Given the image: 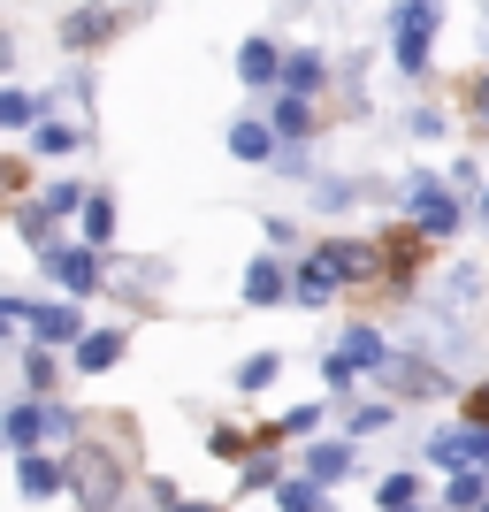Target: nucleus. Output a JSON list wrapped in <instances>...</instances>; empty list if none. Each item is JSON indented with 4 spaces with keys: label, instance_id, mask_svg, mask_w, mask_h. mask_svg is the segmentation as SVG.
<instances>
[{
    "label": "nucleus",
    "instance_id": "22",
    "mask_svg": "<svg viewBox=\"0 0 489 512\" xmlns=\"http://www.w3.org/2000/svg\"><path fill=\"white\" fill-rule=\"evenodd\" d=\"M69 146H77V130H69V123H39V138H31V153H54V161H62Z\"/></svg>",
    "mask_w": 489,
    "mask_h": 512
},
{
    "label": "nucleus",
    "instance_id": "26",
    "mask_svg": "<svg viewBox=\"0 0 489 512\" xmlns=\"http://www.w3.org/2000/svg\"><path fill=\"white\" fill-rule=\"evenodd\" d=\"M451 505H474V512H482L489 505V497H482V474H451Z\"/></svg>",
    "mask_w": 489,
    "mask_h": 512
},
{
    "label": "nucleus",
    "instance_id": "10",
    "mask_svg": "<svg viewBox=\"0 0 489 512\" xmlns=\"http://www.w3.org/2000/svg\"><path fill=\"white\" fill-rule=\"evenodd\" d=\"M62 482H69V467H54L46 451H31V459L16 467V490H23V497H54Z\"/></svg>",
    "mask_w": 489,
    "mask_h": 512
},
{
    "label": "nucleus",
    "instance_id": "29",
    "mask_svg": "<svg viewBox=\"0 0 489 512\" xmlns=\"http://www.w3.org/2000/svg\"><path fill=\"white\" fill-rule=\"evenodd\" d=\"M383 260H390V268H413V260H421V237H390Z\"/></svg>",
    "mask_w": 489,
    "mask_h": 512
},
{
    "label": "nucleus",
    "instance_id": "7",
    "mask_svg": "<svg viewBox=\"0 0 489 512\" xmlns=\"http://www.w3.org/2000/svg\"><path fill=\"white\" fill-rule=\"evenodd\" d=\"M314 268H321L329 283H360L367 268H375V245H352V237H337V245H321V253H314Z\"/></svg>",
    "mask_w": 489,
    "mask_h": 512
},
{
    "label": "nucleus",
    "instance_id": "24",
    "mask_svg": "<svg viewBox=\"0 0 489 512\" xmlns=\"http://www.w3.org/2000/svg\"><path fill=\"white\" fill-rule=\"evenodd\" d=\"M85 237H92V245L115 237V207H107V199H92V207H85Z\"/></svg>",
    "mask_w": 489,
    "mask_h": 512
},
{
    "label": "nucleus",
    "instance_id": "16",
    "mask_svg": "<svg viewBox=\"0 0 489 512\" xmlns=\"http://www.w3.org/2000/svg\"><path fill=\"white\" fill-rule=\"evenodd\" d=\"M314 85H321V54L306 46V54H291V62H283V92H291V100H306Z\"/></svg>",
    "mask_w": 489,
    "mask_h": 512
},
{
    "label": "nucleus",
    "instance_id": "4",
    "mask_svg": "<svg viewBox=\"0 0 489 512\" xmlns=\"http://www.w3.org/2000/svg\"><path fill=\"white\" fill-rule=\"evenodd\" d=\"M428 459H436V467H459V474L489 467V428H444V436L428 444Z\"/></svg>",
    "mask_w": 489,
    "mask_h": 512
},
{
    "label": "nucleus",
    "instance_id": "14",
    "mask_svg": "<svg viewBox=\"0 0 489 512\" xmlns=\"http://www.w3.org/2000/svg\"><path fill=\"white\" fill-rule=\"evenodd\" d=\"M230 153L237 161H268V153H276V130L268 123H230Z\"/></svg>",
    "mask_w": 489,
    "mask_h": 512
},
{
    "label": "nucleus",
    "instance_id": "18",
    "mask_svg": "<svg viewBox=\"0 0 489 512\" xmlns=\"http://www.w3.org/2000/svg\"><path fill=\"white\" fill-rule=\"evenodd\" d=\"M39 428H46L39 406H8V444H16L23 459H31V444H39Z\"/></svg>",
    "mask_w": 489,
    "mask_h": 512
},
{
    "label": "nucleus",
    "instance_id": "17",
    "mask_svg": "<svg viewBox=\"0 0 489 512\" xmlns=\"http://www.w3.org/2000/svg\"><path fill=\"white\" fill-rule=\"evenodd\" d=\"M329 291H337V283L321 276L314 260H306V268H298V276H291V299H298V306H329Z\"/></svg>",
    "mask_w": 489,
    "mask_h": 512
},
{
    "label": "nucleus",
    "instance_id": "28",
    "mask_svg": "<svg viewBox=\"0 0 489 512\" xmlns=\"http://www.w3.org/2000/svg\"><path fill=\"white\" fill-rule=\"evenodd\" d=\"M214 459H230V467H245V436H237V428H214Z\"/></svg>",
    "mask_w": 489,
    "mask_h": 512
},
{
    "label": "nucleus",
    "instance_id": "21",
    "mask_svg": "<svg viewBox=\"0 0 489 512\" xmlns=\"http://www.w3.org/2000/svg\"><path fill=\"white\" fill-rule=\"evenodd\" d=\"M276 505H283V512H321V482H283Z\"/></svg>",
    "mask_w": 489,
    "mask_h": 512
},
{
    "label": "nucleus",
    "instance_id": "12",
    "mask_svg": "<svg viewBox=\"0 0 489 512\" xmlns=\"http://www.w3.org/2000/svg\"><path fill=\"white\" fill-rule=\"evenodd\" d=\"M283 291H291V283H283L276 260H253V268H245V299H253V306H276Z\"/></svg>",
    "mask_w": 489,
    "mask_h": 512
},
{
    "label": "nucleus",
    "instance_id": "31",
    "mask_svg": "<svg viewBox=\"0 0 489 512\" xmlns=\"http://www.w3.org/2000/svg\"><path fill=\"white\" fill-rule=\"evenodd\" d=\"M383 421H390L383 406H352V436H375V428H383Z\"/></svg>",
    "mask_w": 489,
    "mask_h": 512
},
{
    "label": "nucleus",
    "instance_id": "5",
    "mask_svg": "<svg viewBox=\"0 0 489 512\" xmlns=\"http://www.w3.org/2000/svg\"><path fill=\"white\" fill-rule=\"evenodd\" d=\"M360 367H383V337H375L367 321H360V329H344V344L329 352V383H352Z\"/></svg>",
    "mask_w": 489,
    "mask_h": 512
},
{
    "label": "nucleus",
    "instance_id": "3",
    "mask_svg": "<svg viewBox=\"0 0 489 512\" xmlns=\"http://www.w3.org/2000/svg\"><path fill=\"white\" fill-rule=\"evenodd\" d=\"M0 314H8V321H31L46 344H85V314H77V306H23V299H8Z\"/></svg>",
    "mask_w": 489,
    "mask_h": 512
},
{
    "label": "nucleus",
    "instance_id": "27",
    "mask_svg": "<svg viewBox=\"0 0 489 512\" xmlns=\"http://www.w3.org/2000/svg\"><path fill=\"white\" fill-rule=\"evenodd\" d=\"M39 207H46V214H69V207H92V199H85V192H77V184H54V192H46V199H39Z\"/></svg>",
    "mask_w": 489,
    "mask_h": 512
},
{
    "label": "nucleus",
    "instance_id": "15",
    "mask_svg": "<svg viewBox=\"0 0 489 512\" xmlns=\"http://www.w3.org/2000/svg\"><path fill=\"white\" fill-rule=\"evenodd\" d=\"M344 467H352V444H314L306 451V482H337Z\"/></svg>",
    "mask_w": 489,
    "mask_h": 512
},
{
    "label": "nucleus",
    "instance_id": "37",
    "mask_svg": "<svg viewBox=\"0 0 489 512\" xmlns=\"http://www.w3.org/2000/svg\"><path fill=\"white\" fill-rule=\"evenodd\" d=\"M405 512H413V505H405Z\"/></svg>",
    "mask_w": 489,
    "mask_h": 512
},
{
    "label": "nucleus",
    "instance_id": "8",
    "mask_svg": "<svg viewBox=\"0 0 489 512\" xmlns=\"http://www.w3.org/2000/svg\"><path fill=\"white\" fill-rule=\"evenodd\" d=\"M115 31H123L115 8H69V16H62V46H107Z\"/></svg>",
    "mask_w": 489,
    "mask_h": 512
},
{
    "label": "nucleus",
    "instance_id": "36",
    "mask_svg": "<svg viewBox=\"0 0 489 512\" xmlns=\"http://www.w3.org/2000/svg\"><path fill=\"white\" fill-rule=\"evenodd\" d=\"M184 512H207V505H184Z\"/></svg>",
    "mask_w": 489,
    "mask_h": 512
},
{
    "label": "nucleus",
    "instance_id": "23",
    "mask_svg": "<svg viewBox=\"0 0 489 512\" xmlns=\"http://www.w3.org/2000/svg\"><path fill=\"white\" fill-rule=\"evenodd\" d=\"M276 352H260V360H245V375H237V390H268V383H276Z\"/></svg>",
    "mask_w": 489,
    "mask_h": 512
},
{
    "label": "nucleus",
    "instance_id": "2",
    "mask_svg": "<svg viewBox=\"0 0 489 512\" xmlns=\"http://www.w3.org/2000/svg\"><path fill=\"white\" fill-rule=\"evenodd\" d=\"M405 214H413V230H428V237L459 230V207H451V192L436 176H413V184H405Z\"/></svg>",
    "mask_w": 489,
    "mask_h": 512
},
{
    "label": "nucleus",
    "instance_id": "38",
    "mask_svg": "<svg viewBox=\"0 0 489 512\" xmlns=\"http://www.w3.org/2000/svg\"><path fill=\"white\" fill-rule=\"evenodd\" d=\"M482 512H489V505H482Z\"/></svg>",
    "mask_w": 489,
    "mask_h": 512
},
{
    "label": "nucleus",
    "instance_id": "25",
    "mask_svg": "<svg viewBox=\"0 0 489 512\" xmlns=\"http://www.w3.org/2000/svg\"><path fill=\"white\" fill-rule=\"evenodd\" d=\"M413 497H421V482H413V474H390V482H383V505H390V512H405Z\"/></svg>",
    "mask_w": 489,
    "mask_h": 512
},
{
    "label": "nucleus",
    "instance_id": "6",
    "mask_svg": "<svg viewBox=\"0 0 489 512\" xmlns=\"http://www.w3.org/2000/svg\"><path fill=\"white\" fill-rule=\"evenodd\" d=\"M46 276L85 299V291H100V260H92L85 245H54V253H46Z\"/></svg>",
    "mask_w": 489,
    "mask_h": 512
},
{
    "label": "nucleus",
    "instance_id": "20",
    "mask_svg": "<svg viewBox=\"0 0 489 512\" xmlns=\"http://www.w3.org/2000/svg\"><path fill=\"white\" fill-rule=\"evenodd\" d=\"M306 130H314V107H306V100H283L276 107V138H306Z\"/></svg>",
    "mask_w": 489,
    "mask_h": 512
},
{
    "label": "nucleus",
    "instance_id": "35",
    "mask_svg": "<svg viewBox=\"0 0 489 512\" xmlns=\"http://www.w3.org/2000/svg\"><path fill=\"white\" fill-rule=\"evenodd\" d=\"M482 222H489V192H482Z\"/></svg>",
    "mask_w": 489,
    "mask_h": 512
},
{
    "label": "nucleus",
    "instance_id": "19",
    "mask_svg": "<svg viewBox=\"0 0 489 512\" xmlns=\"http://www.w3.org/2000/svg\"><path fill=\"white\" fill-rule=\"evenodd\" d=\"M0 123H8V130H31V123H39V100H31V92H0Z\"/></svg>",
    "mask_w": 489,
    "mask_h": 512
},
{
    "label": "nucleus",
    "instance_id": "30",
    "mask_svg": "<svg viewBox=\"0 0 489 512\" xmlns=\"http://www.w3.org/2000/svg\"><path fill=\"white\" fill-rule=\"evenodd\" d=\"M268 482H276V459H245V490H268ZM283 490V482H276Z\"/></svg>",
    "mask_w": 489,
    "mask_h": 512
},
{
    "label": "nucleus",
    "instance_id": "33",
    "mask_svg": "<svg viewBox=\"0 0 489 512\" xmlns=\"http://www.w3.org/2000/svg\"><path fill=\"white\" fill-rule=\"evenodd\" d=\"M474 107H482V115H489V77H482V85H474Z\"/></svg>",
    "mask_w": 489,
    "mask_h": 512
},
{
    "label": "nucleus",
    "instance_id": "13",
    "mask_svg": "<svg viewBox=\"0 0 489 512\" xmlns=\"http://www.w3.org/2000/svg\"><path fill=\"white\" fill-rule=\"evenodd\" d=\"M390 383H398L405 398H436V390H444V375H436V367H421V360H390Z\"/></svg>",
    "mask_w": 489,
    "mask_h": 512
},
{
    "label": "nucleus",
    "instance_id": "32",
    "mask_svg": "<svg viewBox=\"0 0 489 512\" xmlns=\"http://www.w3.org/2000/svg\"><path fill=\"white\" fill-rule=\"evenodd\" d=\"M467 413H474V428H489V383H482V390L467 398Z\"/></svg>",
    "mask_w": 489,
    "mask_h": 512
},
{
    "label": "nucleus",
    "instance_id": "1",
    "mask_svg": "<svg viewBox=\"0 0 489 512\" xmlns=\"http://www.w3.org/2000/svg\"><path fill=\"white\" fill-rule=\"evenodd\" d=\"M390 23H398V69H405V77H421L428 54H436V0H405Z\"/></svg>",
    "mask_w": 489,
    "mask_h": 512
},
{
    "label": "nucleus",
    "instance_id": "34",
    "mask_svg": "<svg viewBox=\"0 0 489 512\" xmlns=\"http://www.w3.org/2000/svg\"><path fill=\"white\" fill-rule=\"evenodd\" d=\"M482 46H489V8H482Z\"/></svg>",
    "mask_w": 489,
    "mask_h": 512
},
{
    "label": "nucleus",
    "instance_id": "11",
    "mask_svg": "<svg viewBox=\"0 0 489 512\" xmlns=\"http://www.w3.org/2000/svg\"><path fill=\"white\" fill-rule=\"evenodd\" d=\"M123 360V329H92L85 344H77V367H85V375H100V367H115Z\"/></svg>",
    "mask_w": 489,
    "mask_h": 512
},
{
    "label": "nucleus",
    "instance_id": "9",
    "mask_svg": "<svg viewBox=\"0 0 489 512\" xmlns=\"http://www.w3.org/2000/svg\"><path fill=\"white\" fill-rule=\"evenodd\" d=\"M283 62H291V54H276L268 39H245V46H237V77H245V85H276Z\"/></svg>",
    "mask_w": 489,
    "mask_h": 512
}]
</instances>
